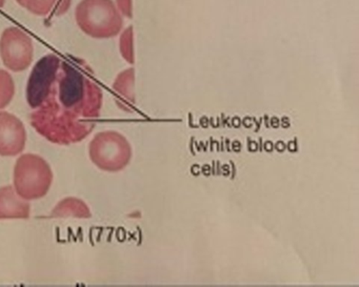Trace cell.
Segmentation results:
<instances>
[{"mask_svg":"<svg viewBox=\"0 0 359 287\" xmlns=\"http://www.w3.org/2000/svg\"><path fill=\"white\" fill-rule=\"evenodd\" d=\"M86 68L81 62H67L50 54L31 73L27 85L31 125L52 144H79L95 129L104 94Z\"/></svg>","mask_w":359,"mask_h":287,"instance_id":"obj_1","label":"cell"},{"mask_svg":"<svg viewBox=\"0 0 359 287\" xmlns=\"http://www.w3.org/2000/svg\"><path fill=\"white\" fill-rule=\"evenodd\" d=\"M74 16L77 27L92 38H113L123 31V18L114 0H81Z\"/></svg>","mask_w":359,"mask_h":287,"instance_id":"obj_2","label":"cell"},{"mask_svg":"<svg viewBox=\"0 0 359 287\" xmlns=\"http://www.w3.org/2000/svg\"><path fill=\"white\" fill-rule=\"evenodd\" d=\"M14 188L27 201L43 198L53 183V172L49 163L39 155L25 154L14 167Z\"/></svg>","mask_w":359,"mask_h":287,"instance_id":"obj_3","label":"cell"},{"mask_svg":"<svg viewBox=\"0 0 359 287\" xmlns=\"http://www.w3.org/2000/svg\"><path fill=\"white\" fill-rule=\"evenodd\" d=\"M89 156L102 171L119 172L129 164L132 150L121 134L104 131L98 133L90 142Z\"/></svg>","mask_w":359,"mask_h":287,"instance_id":"obj_4","label":"cell"},{"mask_svg":"<svg viewBox=\"0 0 359 287\" xmlns=\"http://www.w3.org/2000/svg\"><path fill=\"white\" fill-rule=\"evenodd\" d=\"M0 59L14 73L26 71L34 59V43L28 33L9 27L0 35Z\"/></svg>","mask_w":359,"mask_h":287,"instance_id":"obj_5","label":"cell"},{"mask_svg":"<svg viewBox=\"0 0 359 287\" xmlns=\"http://www.w3.org/2000/svg\"><path fill=\"white\" fill-rule=\"evenodd\" d=\"M27 131L24 123L15 115L0 112V156L14 157L24 152Z\"/></svg>","mask_w":359,"mask_h":287,"instance_id":"obj_6","label":"cell"},{"mask_svg":"<svg viewBox=\"0 0 359 287\" xmlns=\"http://www.w3.org/2000/svg\"><path fill=\"white\" fill-rule=\"evenodd\" d=\"M30 215V203L18 196L14 186L0 188V220L29 219Z\"/></svg>","mask_w":359,"mask_h":287,"instance_id":"obj_7","label":"cell"},{"mask_svg":"<svg viewBox=\"0 0 359 287\" xmlns=\"http://www.w3.org/2000/svg\"><path fill=\"white\" fill-rule=\"evenodd\" d=\"M73 0H25L24 8L39 18H62L71 9Z\"/></svg>","mask_w":359,"mask_h":287,"instance_id":"obj_8","label":"cell"},{"mask_svg":"<svg viewBox=\"0 0 359 287\" xmlns=\"http://www.w3.org/2000/svg\"><path fill=\"white\" fill-rule=\"evenodd\" d=\"M54 218H81V219H89L92 217L89 206L85 201L75 197H69L57 203L51 213Z\"/></svg>","mask_w":359,"mask_h":287,"instance_id":"obj_9","label":"cell"},{"mask_svg":"<svg viewBox=\"0 0 359 287\" xmlns=\"http://www.w3.org/2000/svg\"><path fill=\"white\" fill-rule=\"evenodd\" d=\"M113 90L115 93L118 94L121 98L127 100V102H134V70L123 71V73L117 76L115 79Z\"/></svg>","mask_w":359,"mask_h":287,"instance_id":"obj_10","label":"cell"},{"mask_svg":"<svg viewBox=\"0 0 359 287\" xmlns=\"http://www.w3.org/2000/svg\"><path fill=\"white\" fill-rule=\"evenodd\" d=\"M15 95V83L8 71L0 69V110L7 108Z\"/></svg>","mask_w":359,"mask_h":287,"instance_id":"obj_11","label":"cell"},{"mask_svg":"<svg viewBox=\"0 0 359 287\" xmlns=\"http://www.w3.org/2000/svg\"><path fill=\"white\" fill-rule=\"evenodd\" d=\"M119 51L126 62L131 64H134L133 28L131 26L121 32Z\"/></svg>","mask_w":359,"mask_h":287,"instance_id":"obj_12","label":"cell"},{"mask_svg":"<svg viewBox=\"0 0 359 287\" xmlns=\"http://www.w3.org/2000/svg\"><path fill=\"white\" fill-rule=\"evenodd\" d=\"M114 3L123 18H132V0H114Z\"/></svg>","mask_w":359,"mask_h":287,"instance_id":"obj_13","label":"cell"},{"mask_svg":"<svg viewBox=\"0 0 359 287\" xmlns=\"http://www.w3.org/2000/svg\"><path fill=\"white\" fill-rule=\"evenodd\" d=\"M6 1H7V0H0V10L5 7Z\"/></svg>","mask_w":359,"mask_h":287,"instance_id":"obj_14","label":"cell"},{"mask_svg":"<svg viewBox=\"0 0 359 287\" xmlns=\"http://www.w3.org/2000/svg\"><path fill=\"white\" fill-rule=\"evenodd\" d=\"M15 1L18 4V5L22 6V7L24 8L25 0H15Z\"/></svg>","mask_w":359,"mask_h":287,"instance_id":"obj_15","label":"cell"}]
</instances>
